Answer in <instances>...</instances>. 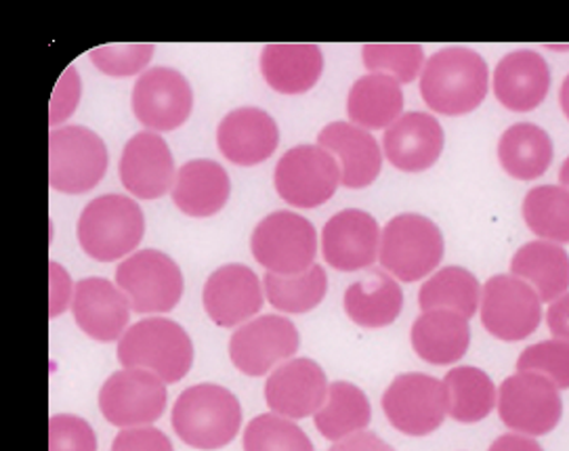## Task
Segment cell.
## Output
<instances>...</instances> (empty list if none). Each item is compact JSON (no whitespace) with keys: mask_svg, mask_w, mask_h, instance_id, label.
<instances>
[{"mask_svg":"<svg viewBox=\"0 0 569 451\" xmlns=\"http://www.w3.org/2000/svg\"><path fill=\"white\" fill-rule=\"evenodd\" d=\"M547 323H549V330L555 339L569 342V292L561 299L550 302Z\"/></svg>","mask_w":569,"mask_h":451,"instance_id":"cell-45","label":"cell"},{"mask_svg":"<svg viewBox=\"0 0 569 451\" xmlns=\"http://www.w3.org/2000/svg\"><path fill=\"white\" fill-rule=\"evenodd\" d=\"M372 420V408L366 393L351 382H332L320 412L313 415L316 429L323 439L339 443L353 434L363 433Z\"/></svg>","mask_w":569,"mask_h":451,"instance_id":"cell-32","label":"cell"},{"mask_svg":"<svg viewBox=\"0 0 569 451\" xmlns=\"http://www.w3.org/2000/svg\"><path fill=\"white\" fill-rule=\"evenodd\" d=\"M481 302V285L471 271L462 267H443L422 283L418 304L422 313L427 311H455L471 320Z\"/></svg>","mask_w":569,"mask_h":451,"instance_id":"cell-34","label":"cell"},{"mask_svg":"<svg viewBox=\"0 0 569 451\" xmlns=\"http://www.w3.org/2000/svg\"><path fill=\"white\" fill-rule=\"evenodd\" d=\"M108 170V148L87 127H61L49 132V186L61 193L96 189Z\"/></svg>","mask_w":569,"mask_h":451,"instance_id":"cell-7","label":"cell"},{"mask_svg":"<svg viewBox=\"0 0 569 451\" xmlns=\"http://www.w3.org/2000/svg\"><path fill=\"white\" fill-rule=\"evenodd\" d=\"M72 313L77 325L97 342H116L129 330L131 302L106 278H84L74 285Z\"/></svg>","mask_w":569,"mask_h":451,"instance_id":"cell-20","label":"cell"},{"mask_svg":"<svg viewBox=\"0 0 569 451\" xmlns=\"http://www.w3.org/2000/svg\"><path fill=\"white\" fill-rule=\"evenodd\" d=\"M118 361L127 370H146L164 384H177L190 374L193 342L177 321L148 318L133 323L118 340Z\"/></svg>","mask_w":569,"mask_h":451,"instance_id":"cell-3","label":"cell"},{"mask_svg":"<svg viewBox=\"0 0 569 451\" xmlns=\"http://www.w3.org/2000/svg\"><path fill=\"white\" fill-rule=\"evenodd\" d=\"M273 183L286 204L318 208L341 186V167L337 158L320 146H297L280 158Z\"/></svg>","mask_w":569,"mask_h":451,"instance_id":"cell-10","label":"cell"},{"mask_svg":"<svg viewBox=\"0 0 569 451\" xmlns=\"http://www.w3.org/2000/svg\"><path fill=\"white\" fill-rule=\"evenodd\" d=\"M280 143V129L269 113L259 108H238L229 112L217 129V146L231 164L257 167L273 156Z\"/></svg>","mask_w":569,"mask_h":451,"instance_id":"cell-21","label":"cell"},{"mask_svg":"<svg viewBox=\"0 0 569 451\" xmlns=\"http://www.w3.org/2000/svg\"><path fill=\"white\" fill-rule=\"evenodd\" d=\"M323 70L322 49L311 42H273L261 53L267 84L282 94L311 91Z\"/></svg>","mask_w":569,"mask_h":451,"instance_id":"cell-25","label":"cell"},{"mask_svg":"<svg viewBox=\"0 0 569 451\" xmlns=\"http://www.w3.org/2000/svg\"><path fill=\"white\" fill-rule=\"evenodd\" d=\"M523 219L542 242L569 244V191L559 186H540L523 200Z\"/></svg>","mask_w":569,"mask_h":451,"instance_id":"cell-36","label":"cell"},{"mask_svg":"<svg viewBox=\"0 0 569 451\" xmlns=\"http://www.w3.org/2000/svg\"><path fill=\"white\" fill-rule=\"evenodd\" d=\"M49 451H97L96 431L80 415H51Z\"/></svg>","mask_w":569,"mask_h":451,"instance_id":"cell-41","label":"cell"},{"mask_svg":"<svg viewBox=\"0 0 569 451\" xmlns=\"http://www.w3.org/2000/svg\"><path fill=\"white\" fill-rule=\"evenodd\" d=\"M328 387V378L318 361L297 358L286 361L267 377L263 393L271 414L295 422L320 412Z\"/></svg>","mask_w":569,"mask_h":451,"instance_id":"cell-16","label":"cell"},{"mask_svg":"<svg viewBox=\"0 0 569 451\" xmlns=\"http://www.w3.org/2000/svg\"><path fill=\"white\" fill-rule=\"evenodd\" d=\"M443 259V235L439 227L415 212L393 217L380 235L382 269L401 282L412 283L431 275Z\"/></svg>","mask_w":569,"mask_h":451,"instance_id":"cell-5","label":"cell"},{"mask_svg":"<svg viewBox=\"0 0 569 451\" xmlns=\"http://www.w3.org/2000/svg\"><path fill=\"white\" fill-rule=\"evenodd\" d=\"M169 403L167 384L146 370L114 372L99 391V410L118 429L152 427Z\"/></svg>","mask_w":569,"mask_h":451,"instance_id":"cell-11","label":"cell"},{"mask_svg":"<svg viewBox=\"0 0 569 451\" xmlns=\"http://www.w3.org/2000/svg\"><path fill=\"white\" fill-rule=\"evenodd\" d=\"M116 285L139 315L172 311L183 297V273L169 254L160 250H139L116 269Z\"/></svg>","mask_w":569,"mask_h":451,"instance_id":"cell-8","label":"cell"},{"mask_svg":"<svg viewBox=\"0 0 569 451\" xmlns=\"http://www.w3.org/2000/svg\"><path fill=\"white\" fill-rule=\"evenodd\" d=\"M120 181L139 200H158L174 186L171 148L158 132H137L122 150Z\"/></svg>","mask_w":569,"mask_h":451,"instance_id":"cell-19","label":"cell"},{"mask_svg":"<svg viewBox=\"0 0 569 451\" xmlns=\"http://www.w3.org/2000/svg\"><path fill=\"white\" fill-rule=\"evenodd\" d=\"M511 273L528 283L542 302H555L568 294L569 254L561 245L530 242L512 257Z\"/></svg>","mask_w":569,"mask_h":451,"instance_id":"cell-30","label":"cell"},{"mask_svg":"<svg viewBox=\"0 0 569 451\" xmlns=\"http://www.w3.org/2000/svg\"><path fill=\"white\" fill-rule=\"evenodd\" d=\"M561 414L559 389L542 374L517 372L500 384L498 415L517 434H549L559 424Z\"/></svg>","mask_w":569,"mask_h":451,"instance_id":"cell-9","label":"cell"},{"mask_svg":"<svg viewBox=\"0 0 569 451\" xmlns=\"http://www.w3.org/2000/svg\"><path fill=\"white\" fill-rule=\"evenodd\" d=\"M171 422L177 437L193 450H221L240 433L242 408L226 387L193 384L174 401Z\"/></svg>","mask_w":569,"mask_h":451,"instance_id":"cell-2","label":"cell"},{"mask_svg":"<svg viewBox=\"0 0 569 451\" xmlns=\"http://www.w3.org/2000/svg\"><path fill=\"white\" fill-rule=\"evenodd\" d=\"M443 387L448 393V415L456 422L475 424L492 414L498 393L492 378L483 370L471 365L452 368L443 378Z\"/></svg>","mask_w":569,"mask_h":451,"instance_id":"cell-33","label":"cell"},{"mask_svg":"<svg viewBox=\"0 0 569 451\" xmlns=\"http://www.w3.org/2000/svg\"><path fill=\"white\" fill-rule=\"evenodd\" d=\"M481 323L505 342L531 337L542 320V301L536 290L515 275H493L481 290Z\"/></svg>","mask_w":569,"mask_h":451,"instance_id":"cell-14","label":"cell"},{"mask_svg":"<svg viewBox=\"0 0 569 451\" xmlns=\"http://www.w3.org/2000/svg\"><path fill=\"white\" fill-rule=\"evenodd\" d=\"M112 451H174L171 439L153 427L124 429L116 434Z\"/></svg>","mask_w":569,"mask_h":451,"instance_id":"cell-43","label":"cell"},{"mask_svg":"<svg viewBox=\"0 0 569 451\" xmlns=\"http://www.w3.org/2000/svg\"><path fill=\"white\" fill-rule=\"evenodd\" d=\"M559 181H561V188L569 191V158L563 162L561 170H559Z\"/></svg>","mask_w":569,"mask_h":451,"instance_id":"cell-49","label":"cell"},{"mask_svg":"<svg viewBox=\"0 0 569 451\" xmlns=\"http://www.w3.org/2000/svg\"><path fill=\"white\" fill-rule=\"evenodd\" d=\"M550 70L545 57L515 51L496 66L493 94L511 112H531L549 94Z\"/></svg>","mask_w":569,"mask_h":451,"instance_id":"cell-24","label":"cell"},{"mask_svg":"<svg viewBox=\"0 0 569 451\" xmlns=\"http://www.w3.org/2000/svg\"><path fill=\"white\" fill-rule=\"evenodd\" d=\"M263 288L269 304L282 313L303 315L313 311L328 292V278L320 264L299 275H276L267 273Z\"/></svg>","mask_w":569,"mask_h":451,"instance_id":"cell-35","label":"cell"},{"mask_svg":"<svg viewBox=\"0 0 569 451\" xmlns=\"http://www.w3.org/2000/svg\"><path fill=\"white\" fill-rule=\"evenodd\" d=\"M231 181L228 170L212 160H191L183 164L172 186V202L183 214L207 219L228 204Z\"/></svg>","mask_w":569,"mask_h":451,"instance_id":"cell-26","label":"cell"},{"mask_svg":"<svg viewBox=\"0 0 569 451\" xmlns=\"http://www.w3.org/2000/svg\"><path fill=\"white\" fill-rule=\"evenodd\" d=\"M517 372H536L559 391L569 389V342L555 339L531 344L517 359Z\"/></svg>","mask_w":569,"mask_h":451,"instance_id":"cell-39","label":"cell"},{"mask_svg":"<svg viewBox=\"0 0 569 451\" xmlns=\"http://www.w3.org/2000/svg\"><path fill=\"white\" fill-rule=\"evenodd\" d=\"M74 285L70 273L59 263H49V318L56 320L68 307H72Z\"/></svg>","mask_w":569,"mask_h":451,"instance_id":"cell-44","label":"cell"},{"mask_svg":"<svg viewBox=\"0 0 569 451\" xmlns=\"http://www.w3.org/2000/svg\"><path fill=\"white\" fill-rule=\"evenodd\" d=\"M134 118L152 132L183 127L193 108L188 78L172 68H150L134 82L131 97Z\"/></svg>","mask_w":569,"mask_h":451,"instance_id":"cell-15","label":"cell"},{"mask_svg":"<svg viewBox=\"0 0 569 451\" xmlns=\"http://www.w3.org/2000/svg\"><path fill=\"white\" fill-rule=\"evenodd\" d=\"M242 445L244 451H316L301 427L278 414L252 418L244 429Z\"/></svg>","mask_w":569,"mask_h":451,"instance_id":"cell-38","label":"cell"},{"mask_svg":"<svg viewBox=\"0 0 569 451\" xmlns=\"http://www.w3.org/2000/svg\"><path fill=\"white\" fill-rule=\"evenodd\" d=\"M80 78L77 74V68L70 66L59 78L58 87L51 97V112H49V124H61L66 122L72 113L77 112L78 101H80Z\"/></svg>","mask_w":569,"mask_h":451,"instance_id":"cell-42","label":"cell"},{"mask_svg":"<svg viewBox=\"0 0 569 451\" xmlns=\"http://www.w3.org/2000/svg\"><path fill=\"white\" fill-rule=\"evenodd\" d=\"M559 101H561V108H563V113L568 116L569 120V76L563 80V84H561V93H559Z\"/></svg>","mask_w":569,"mask_h":451,"instance_id":"cell-48","label":"cell"},{"mask_svg":"<svg viewBox=\"0 0 569 451\" xmlns=\"http://www.w3.org/2000/svg\"><path fill=\"white\" fill-rule=\"evenodd\" d=\"M549 132L530 122L512 124L498 141V160L507 174L519 181H533L549 170L552 162Z\"/></svg>","mask_w":569,"mask_h":451,"instance_id":"cell-31","label":"cell"},{"mask_svg":"<svg viewBox=\"0 0 569 451\" xmlns=\"http://www.w3.org/2000/svg\"><path fill=\"white\" fill-rule=\"evenodd\" d=\"M380 403L391 427L408 437L436 433L448 415V393L443 382L418 372L396 378Z\"/></svg>","mask_w":569,"mask_h":451,"instance_id":"cell-13","label":"cell"},{"mask_svg":"<svg viewBox=\"0 0 569 451\" xmlns=\"http://www.w3.org/2000/svg\"><path fill=\"white\" fill-rule=\"evenodd\" d=\"M301 337L282 315H261L240 325L229 339V359L242 374L267 377L297 355Z\"/></svg>","mask_w":569,"mask_h":451,"instance_id":"cell-12","label":"cell"},{"mask_svg":"<svg viewBox=\"0 0 569 451\" xmlns=\"http://www.w3.org/2000/svg\"><path fill=\"white\" fill-rule=\"evenodd\" d=\"M488 451H545L526 434L509 433L498 437Z\"/></svg>","mask_w":569,"mask_h":451,"instance_id":"cell-47","label":"cell"},{"mask_svg":"<svg viewBox=\"0 0 569 451\" xmlns=\"http://www.w3.org/2000/svg\"><path fill=\"white\" fill-rule=\"evenodd\" d=\"M403 91L396 78L366 74L351 87L347 97V113L363 131L389 129L403 116Z\"/></svg>","mask_w":569,"mask_h":451,"instance_id":"cell-29","label":"cell"},{"mask_svg":"<svg viewBox=\"0 0 569 451\" xmlns=\"http://www.w3.org/2000/svg\"><path fill=\"white\" fill-rule=\"evenodd\" d=\"M143 233V210L133 198L120 193L99 196L78 219V244L97 263H114L129 257L141 244Z\"/></svg>","mask_w":569,"mask_h":451,"instance_id":"cell-4","label":"cell"},{"mask_svg":"<svg viewBox=\"0 0 569 451\" xmlns=\"http://www.w3.org/2000/svg\"><path fill=\"white\" fill-rule=\"evenodd\" d=\"M403 309V292L387 271H372L351 283L345 292V311L360 328L379 330L398 320Z\"/></svg>","mask_w":569,"mask_h":451,"instance_id":"cell-28","label":"cell"},{"mask_svg":"<svg viewBox=\"0 0 569 451\" xmlns=\"http://www.w3.org/2000/svg\"><path fill=\"white\" fill-rule=\"evenodd\" d=\"M266 301V290L247 264L231 263L210 273L202 302L210 321L219 328H240L252 320Z\"/></svg>","mask_w":569,"mask_h":451,"instance_id":"cell-17","label":"cell"},{"mask_svg":"<svg viewBox=\"0 0 569 451\" xmlns=\"http://www.w3.org/2000/svg\"><path fill=\"white\" fill-rule=\"evenodd\" d=\"M443 129L431 113L408 112L382 137L385 158L403 172H422L436 167L443 151Z\"/></svg>","mask_w":569,"mask_h":451,"instance_id":"cell-22","label":"cell"},{"mask_svg":"<svg viewBox=\"0 0 569 451\" xmlns=\"http://www.w3.org/2000/svg\"><path fill=\"white\" fill-rule=\"evenodd\" d=\"M328 451H396L389 443H385L379 434L363 431V433L353 434L345 441L335 443Z\"/></svg>","mask_w":569,"mask_h":451,"instance_id":"cell-46","label":"cell"},{"mask_svg":"<svg viewBox=\"0 0 569 451\" xmlns=\"http://www.w3.org/2000/svg\"><path fill=\"white\" fill-rule=\"evenodd\" d=\"M488 82L490 72L483 57L471 49L450 47L425 63L420 94L433 112L465 116L483 103Z\"/></svg>","mask_w":569,"mask_h":451,"instance_id":"cell-1","label":"cell"},{"mask_svg":"<svg viewBox=\"0 0 569 451\" xmlns=\"http://www.w3.org/2000/svg\"><path fill=\"white\" fill-rule=\"evenodd\" d=\"M379 223L372 214L347 208L328 219L322 231V252L326 263L337 271H361L379 259Z\"/></svg>","mask_w":569,"mask_h":451,"instance_id":"cell-18","label":"cell"},{"mask_svg":"<svg viewBox=\"0 0 569 451\" xmlns=\"http://www.w3.org/2000/svg\"><path fill=\"white\" fill-rule=\"evenodd\" d=\"M250 248L267 273L299 275L316 264L318 233L301 214L278 210L254 227Z\"/></svg>","mask_w":569,"mask_h":451,"instance_id":"cell-6","label":"cell"},{"mask_svg":"<svg viewBox=\"0 0 569 451\" xmlns=\"http://www.w3.org/2000/svg\"><path fill=\"white\" fill-rule=\"evenodd\" d=\"M91 61L99 72L114 78H129L146 70L152 61L153 44L150 42H127V44H106L93 49Z\"/></svg>","mask_w":569,"mask_h":451,"instance_id":"cell-40","label":"cell"},{"mask_svg":"<svg viewBox=\"0 0 569 451\" xmlns=\"http://www.w3.org/2000/svg\"><path fill=\"white\" fill-rule=\"evenodd\" d=\"M318 146L341 162V186L363 189L379 179L382 151L379 141L351 122H332L318 134Z\"/></svg>","mask_w":569,"mask_h":451,"instance_id":"cell-23","label":"cell"},{"mask_svg":"<svg viewBox=\"0 0 569 451\" xmlns=\"http://www.w3.org/2000/svg\"><path fill=\"white\" fill-rule=\"evenodd\" d=\"M363 66L372 74H387L396 78L399 84L415 82L422 74L425 51L415 42H372L361 49Z\"/></svg>","mask_w":569,"mask_h":451,"instance_id":"cell-37","label":"cell"},{"mask_svg":"<svg viewBox=\"0 0 569 451\" xmlns=\"http://www.w3.org/2000/svg\"><path fill=\"white\" fill-rule=\"evenodd\" d=\"M412 347L431 365H452L467 355L471 344L469 320L455 311H427L412 325Z\"/></svg>","mask_w":569,"mask_h":451,"instance_id":"cell-27","label":"cell"}]
</instances>
